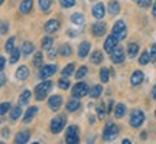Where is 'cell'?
<instances>
[{
    "instance_id": "obj_1",
    "label": "cell",
    "mask_w": 156,
    "mask_h": 144,
    "mask_svg": "<svg viewBox=\"0 0 156 144\" xmlns=\"http://www.w3.org/2000/svg\"><path fill=\"white\" fill-rule=\"evenodd\" d=\"M52 85H54V84L51 82V81H42V82L39 84L38 87L35 88L36 100H38V101L45 100V98H46V95L51 92V89H52Z\"/></svg>"
},
{
    "instance_id": "obj_2",
    "label": "cell",
    "mask_w": 156,
    "mask_h": 144,
    "mask_svg": "<svg viewBox=\"0 0 156 144\" xmlns=\"http://www.w3.org/2000/svg\"><path fill=\"white\" fill-rule=\"evenodd\" d=\"M67 124V117L65 115H58V117H54L52 121H51V131L54 134H58L61 133V130H64Z\"/></svg>"
},
{
    "instance_id": "obj_3",
    "label": "cell",
    "mask_w": 156,
    "mask_h": 144,
    "mask_svg": "<svg viewBox=\"0 0 156 144\" xmlns=\"http://www.w3.org/2000/svg\"><path fill=\"white\" fill-rule=\"evenodd\" d=\"M117 134H119V127L113 122H108L104 128V131H103V139L106 141H112L117 137Z\"/></svg>"
},
{
    "instance_id": "obj_4",
    "label": "cell",
    "mask_w": 156,
    "mask_h": 144,
    "mask_svg": "<svg viewBox=\"0 0 156 144\" xmlns=\"http://www.w3.org/2000/svg\"><path fill=\"white\" fill-rule=\"evenodd\" d=\"M145 121V114H143V111L140 110H134L132 112V115H130V125L134 128H139L142 124Z\"/></svg>"
},
{
    "instance_id": "obj_5",
    "label": "cell",
    "mask_w": 156,
    "mask_h": 144,
    "mask_svg": "<svg viewBox=\"0 0 156 144\" xmlns=\"http://www.w3.org/2000/svg\"><path fill=\"white\" fill-rule=\"evenodd\" d=\"M88 92H90L88 84H85V82L75 84V87L73 88V97H75V98H83V97H85Z\"/></svg>"
},
{
    "instance_id": "obj_6",
    "label": "cell",
    "mask_w": 156,
    "mask_h": 144,
    "mask_svg": "<svg viewBox=\"0 0 156 144\" xmlns=\"http://www.w3.org/2000/svg\"><path fill=\"white\" fill-rule=\"evenodd\" d=\"M65 140H67L68 144H77V143H80V137H78V127H75V125L68 127L67 134H65Z\"/></svg>"
},
{
    "instance_id": "obj_7",
    "label": "cell",
    "mask_w": 156,
    "mask_h": 144,
    "mask_svg": "<svg viewBox=\"0 0 156 144\" xmlns=\"http://www.w3.org/2000/svg\"><path fill=\"white\" fill-rule=\"evenodd\" d=\"M110 58H112V61L114 62V63H122V62H124L126 55H124V50H123V48L116 46V48L110 52Z\"/></svg>"
},
{
    "instance_id": "obj_8",
    "label": "cell",
    "mask_w": 156,
    "mask_h": 144,
    "mask_svg": "<svg viewBox=\"0 0 156 144\" xmlns=\"http://www.w3.org/2000/svg\"><path fill=\"white\" fill-rule=\"evenodd\" d=\"M113 35H116L119 40L120 39H124L126 36V23L123 22V20H119V22L114 23V26H113Z\"/></svg>"
},
{
    "instance_id": "obj_9",
    "label": "cell",
    "mask_w": 156,
    "mask_h": 144,
    "mask_svg": "<svg viewBox=\"0 0 156 144\" xmlns=\"http://www.w3.org/2000/svg\"><path fill=\"white\" fill-rule=\"evenodd\" d=\"M55 72H56V65H45V67H42L41 71H39V78L46 79V78L52 77Z\"/></svg>"
},
{
    "instance_id": "obj_10",
    "label": "cell",
    "mask_w": 156,
    "mask_h": 144,
    "mask_svg": "<svg viewBox=\"0 0 156 144\" xmlns=\"http://www.w3.org/2000/svg\"><path fill=\"white\" fill-rule=\"evenodd\" d=\"M62 97L61 95H52L48 101V107H49L52 111H58L62 107Z\"/></svg>"
},
{
    "instance_id": "obj_11",
    "label": "cell",
    "mask_w": 156,
    "mask_h": 144,
    "mask_svg": "<svg viewBox=\"0 0 156 144\" xmlns=\"http://www.w3.org/2000/svg\"><path fill=\"white\" fill-rule=\"evenodd\" d=\"M117 42H119V38H117L116 35L112 33L108 38L106 39V42H104V50L110 53V52H112V50L117 46Z\"/></svg>"
},
{
    "instance_id": "obj_12",
    "label": "cell",
    "mask_w": 156,
    "mask_h": 144,
    "mask_svg": "<svg viewBox=\"0 0 156 144\" xmlns=\"http://www.w3.org/2000/svg\"><path fill=\"white\" fill-rule=\"evenodd\" d=\"M143 79H145L143 72L137 69V71H134L133 74H132V77H130V84H132L133 87H137V85H140V84L143 82Z\"/></svg>"
},
{
    "instance_id": "obj_13",
    "label": "cell",
    "mask_w": 156,
    "mask_h": 144,
    "mask_svg": "<svg viewBox=\"0 0 156 144\" xmlns=\"http://www.w3.org/2000/svg\"><path fill=\"white\" fill-rule=\"evenodd\" d=\"M104 15H106V7H104V5H103V3H97V5L93 7V16H94L95 19H103Z\"/></svg>"
},
{
    "instance_id": "obj_14",
    "label": "cell",
    "mask_w": 156,
    "mask_h": 144,
    "mask_svg": "<svg viewBox=\"0 0 156 144\" xmlns=\"http://www.w3.org/2000/svg\"><path fill=\"white\" fill-rule=\"evenodd\" d=\"M90 49H91V45H90V42H87V40L81 42V43H80V46H78V56H80V58H85V56L88 55Z\"/></svg>"
},
{
    "instance_id": "obj_15",
    "label": "cell",
    "mask_w": 156,
    "mask_h": 144,
    "mask_svg": "<svg viewBox=\"0 0 156 144\" xmlns=\"http://www.w3.org/2000/svg\"><path fill=\"white\" fill-rule=\"evenodd\" d=\"M29 139H30V131H29V130H23L20 133H17L15 141H16L17 144H25L29 141Z\"/></svg>"
},
{
    "instance_id": "obj_16",
    "label": "cell",
    "mask_w": 156,
    "mask_h": 144,
    "mask_svg": "<svg viewBox=\"0 0 156 144\" xmlns=\"http://www.w3.org/2000/svg\"><path fill=\"white\" fill-rule=\"evenodd\" d=\"M91 32H93L94 36L100 38V36H103V35L106 33V25L104 23H94L93 28H91Z\"/></svg>"
},
{
    "instance_id": "obj_17",
    "label": "cell",
    "mask_w": 156,
    "mask_h": 144,
    "mask_svg": "<svg viewBox=\"0 0 156 144\" xmlns=\"http://www.w3.org/2000/svg\"><path fill=\"white\" fill-rule=\"evenodd\" d=\"M58 29H59V22L56 19H51L49 22H46V25H45V32L46 33H54Z\"/></svg>"
},
{
    "instance_id": "obj_18",
    "label": "cell",
    "mask_w": 156,
    "mask_h": 144,
    "mask_svg": "<svg viewBox=\"0 0 156 144\" xmlns=\"http://www.w3.org/2000/svg\"><path fill=\"white\" fill-rule=\"evenodd\" d=\"M29 77V68L25 67V65H22V67L17 68L16 71V78L19 79V81H25L26 78Z\"/></svg>"
},
{
    "instance_id": "obj_19",
    "label": "cell",
    "mask_w": 156,
    "mask_h": 144,
    "mask_svg": "<svg viewBox=\"0 0 156 144\" xmlns=\"http://www.w3.org/2000/svg\"><path fill=\"white\" fill-rule=\"evenodd\" d=\"M32 6H34V0H23L22 3H20L19 10H20V13L26 15V13H29V12L32 10Z\"/></svg>"
},
{
    "instance_id": "obj_20",
    "label": "cell",
    "mask_w": 156,
    "mask_h": 144,
    "mask_svg": "<svg viewBox=\"0 0 156 144\" xmlns=\"http://www.w3.org/2000/svg\"><path fill=\"white\" fill-rule=\"evenodd\" d=\"M108 13H110L112 16H117V15L120 13V5H119L117 0L110 2V5H108Z\"/></svg>"
},
{
    "instance_id": "obj_21",
    "label": "cell",
    "mask_w": 156,
    "mask_h": 144,
    "mask_svg": "<svg viewBox=\"0 0 156 144\" xmlns=\"http://www.w3.org/2000/svg\"><path fill=\"white\" fill-rule=\"evenodd\" d=\"M36 112H38V107H35V105L29 107V110L26 111V114H25V117H23V122H29L35 117Z\"/></svg>"
},
{
    "instance_id": "obj_22",
    "label": "cell",
    "mask_w": 156,
    "mask_h": 144,
    "mask_svg": "<svg viewBox=\"0 0 156 144\" xmlns=\"http://www.w3.org/2000/svg\"><path fill=\"white\" fill-rule=\"evenodd\" d=\"M127 53H129V58H132V59H133L134 56L139 53V45L134 43V42L129 43V46H127Z\"/></svg>"
},
{
    "instance_id": "obj_23",
    "label": "cell",
    "mask_w": 156,
    "mask_h": 144,
    "mask_svg": "<svg viewBox=\"0 0 156 144\" xmlns=\"http://www.w3.org/2000/svg\"><path fill=\"white\" fill-rule=\"evenodd\" d=\"M71 22H73L74 25H77V26H81V25H84V22H85V17H84L83 13H74L73 16H71Z\"/></svg>"
},
{
    "instance_id": "obj_24",
    "label": "cell",
    "mask_w": 156,
    "mask_h": 144,
    "mask_svg": "<svg viewBox=\"0 0 156 144\" xmlns=\"http://www.w3.org/2000/svg\"><path fill=\"white\" fill-rule=\"evenodd\" d=\"M78 108H80V101H78V98H75V97L67 102V110L69 111V112H74V111H77Z\"/></svg>"
},
{
    "instance_id": "obj_25",
    "label": "cell",
    "mask_w": 156,
    "mask_h": 144,
    "mask_svg": "<svg viewBox=\"0 0 156 144\" xmlns=\"http://www.w3.org/2000/svg\"><path fill=\"white\" fill-rule=\"evenodd\" d=\"M58 53L61 56H69L71 53H73V49H71V46L68 43H64L61 45V48H59V50H58Z\"/></svg>"
},
{
    "instance_id": "obj_26",
    "label": "cell",
    "mask_w": 156,
    "mask_h": 144,
    "mask_svg": "<svg viewBox=\"0 0 156 144\" xmlns=\"http://www.w3.org/2000/svg\"><path fill=\"white\" fill-rule=\"evenodd\" d=\"M30 95H32V92H30L29 89L23 91L22 95H20V98H19V104H20V105H25V104H28L29 100H30Z\"/></svg>"
},
{
    "instance_id": "obj_27",
    "label": "cell",
    "mask_w": 156,
    "mask_h": 144,
    "mask_svg": "<svg viewBox=\"0 0 156 144\" xmlns=\"http://www.w3.org/2000/svg\"><path fill=\"white\" fill-rule=\"evenodd\" d=\"M101 92H103V87L101 85H95V87H93L90 89V97L91 98H98L101 95Z\"/></svg>"
},
{
    "instance_id": "obj_28",
    "label": "cell",
    "mask_w": 156,
    "mask_h": 144,
    "mask_svg": "<svg viewBox=\"0 0 156 144\" xmlns=\"http://www.w3.org/2000/svg\"><path fill=\"white\" fill-rule=\"evenodd\" d=\"M35 50V45L34 43H30V42H25L23 43V46H22V52L25 53V55H30L32 52Z\"/></svg>"
},
{
    "instance_id": "obj_29",
    "label": "cell",
    "mask_w": 156,
    "mask_h": 144,
    "mask_svg": "<svg viewBox=\"0 0 156 144\" xmlns=\"http://www.w3.org/2000/svg\"><path fill=\"white\" fill-rule=\"evenodd\" d=\"M20 52H22V50L19 49V48H15V49L12 50L10 52V59H9L10 63H16V62L19 61V58H20Z\"/></svg>"
},
{
    "instance_id": "obj_30",
    "label": "cell",
    "mask_w": 156,
    "mask_h": 144,
    "mask_svg": "<svg viewBox=\"0 0 156 144\" xmlns=\"http://www.w3.org/2000/svg\"><path fill=\"white\" fill-rule=\"evenodd\" d=\"M116 118H123L126 114V105L124 104H117L116 105Z\"/></svg>"
},
{
    "instance_id": "obj_31",
    "label": "cell",
    "mask_w": 156,
    "mask_h": 144,
    "mask_svg": "<svg viewBox=\"0 0 156 144\" xmlns=\"http://www.w3.org/2000/svg\"><path fill=\"white\" fill-rule=\"evenodd\" d=\"M22 115V107H20V104L17 107H15L13 110H12V114H10V118L13 120V121H16L19 117Z\"/></svg>"
},
{
    "instance_id": "obj_32",
    "label": "cell",
    "mask_w": 156,
    "mask_h": 144,
    "mask_svg": "<svg viewBox=\"0 0 156 144\" xmlns=\"http://www.w3.org/2000/svg\"><path fill=\"white\" fill-rule=\"evenodd\" d=\"M100 79H101V82L103 84L108 82V79H110V71H108L107 68H103V69L100 71Z\"/></svg>"
},
{
    "instance_id": "obj_33",
    "label": "cell",
    "mask_w": 156,
    "mask_h": 144,
    "mask_svg": "<svg viewBox=\"0 0 156 144\" xmlns=\"http://www.w3.org/2000/svg\"><path fill=\"white\" fill-rule=\"evenodd\" d=\"M91 61H93V63H101V62H103V53H101L100 50L93 52V55H91Z\"/></svg>"
},
{
    "instance_id": "obj_34",
    "label": "cell",
    "mask_w": 156,
    "mask_h": 144,
    "mask_svg": "<svg viewBox=\"0 0 156 144\" xmlns=\"http://www.w3.org/2000/svg\"><path fill=\"white\" fill-rule=\"evenodd\" d=\"M52 45H54V38L46 36V38H44V40H42V49H51Z\"/></svg>"
},
{
    "instance_id": "obj_35",
    "label": "cell",
    "mask_w": 156,
    "mask_h": 144,
    "mask_svg": "<svg viewBox=\"0 0 156 144\" xmlns=\"http://www.w3.org/2000/svg\"><path fill=\"white\" fill-rule=\"evenodd\" d=\"M149 62H151V55H149V53L145 50V52L140 55V58H139V63H140V65H147Z\"/></svg>"
},
{
    "instance_id": "obj_36",
    "label": "cell",
    "mask_w": 156,
    "mask_h": 144,
    "mask_svg": "<svg viewBox=\"0 0 156 144\" xmlns=\"http://www.w3.org/2000/svg\"><path fill=\"white\" fill-rule=\"evenodd\" d=\"M42 61H44V55L42 52H36L34 56V65L35 67H41L42 65Z\"/></svg>"
},
{
    "instance_id": "obj_37",
    "label": "cell",
    "mask_w": 156,
    "mask_h": 144,
    "mask_svg": "<svg viewBox=\"0 0 156 144\" xmlns=\"http://www.w3.org/2000/svg\"><path fill=\"white\" fill-rule=\"evenodd\" d=\"M51 5H52V0H39V7H41L44 12L49 10Z\"/></svg>"
},
{
    "instance_id": "obj_38",
    "label": "cell",
    "mask_w": 156,
    "mask_h": 144,
    "mask_svg": "<svg viewBox=\"0 0 156 144\" xmlns=\"http://www.w3.org/2000/svg\"><path fill=\"white\" fill-rule=\"evenodd\" d=\"M97 115H98L100 120H103L104 115H106V108H104V104H103V102H100V104L97 105Z\"/></svg>"
},
{
    "instance_id": "obj_39",
    "label": "cell",
    "mask_w": 156,
    "mask_h": 144,
    "mask_svg": "<svg viewBox=\"0 0 156 144\" xmlns=\"http://www.w3.org/2000/svg\"><path fill=\"white\" fill-rule=\"evenodd\" d=\"M74 68H75V65H74V63H69V65H67V67L62 69V75H64V77H69V75H71V74L74 72Z\"/></svg>"
},
{
    "instance_id": "obj_40",
    "label": "cell",
    "mask_w": 156,
    "mask_h": 144,
    "mask_svg": "<svg viewBox=\"0 0 156 144\" xmlns=\"http://www.w3.org/2000/svg\"><path fill=\"white\" fill-rule=\"evenodd\" d=\"M15 40H16V38L13 36V38H10L7 42H6L5 48H6V50H7V52H12V50L15 49Z\"/></svg>"
},
{
    "instance_id": "obj_41",
    "label": "cell",
    "mask_w": 156,
    "mask_h": 144,
    "mask_svg": "<svg viewBox=\"0 0 156 144\" xmlns=\"http://www.w3.org/2000/svg\"><path fill=\"white\" fill-rule=\"evenodd\" d=\"M87 71H88V69H87V67H81L77 72H75V78H77V79H81V78H84L85 75H87Z\"/></svg>"
},
{
    "instance_id": "obj_42",
    "label": "cell",
    "mask_w": 156,
    "mask_h": 144,
    "mask_svg": "<svg viewBox=\"0 0 156 144\" xmlns=\"http://www.w3.org/2000/svg\"><path fill=\"white\" fill-rule=\"evenodd\" d=\"M58 87L61 89H68L69 88V81H68L67 78H62V79L58 81Z\"/></svg>"
},
{
    "instance_id": "obj_43",
    "label": "cell",
    "mask_w": 156,
    "mask_h": 144,
    "mask_svg": "<svg viewBox=\"0 0 156 144\" xmlns=\"http://www.w3.org/2000/svg\"><path fill=\"white\" fill-rule=\"evenodd\" d=\"M59 2H61V6L62 7H65V9L73 7V6L75 5V0H59Z\"/></svg>"
},
{
    "instance_id": "obj_44",
    "label": "cell",
    "mask_w": 156,
    "mask_h": 144,
    "mask_svg": "<svg viewBox=\"0 0 156 144\" xmlns=\"http://www.w3.org/2000/svg\"><path fill=\"white\" fill-rule=\"evenodd\" d=\"M10 102H3V104H2V108H0V114H2V115H5L6 112H7V111L10 110Z\"/></svg>"
},
{
    "instance_id": "obj_45",
    "label": "cell",
    "mask_w": 156,
    "mask_h": 144,
    "mask_svg": "<svg viewBox=\"0 0 156 144\" xmlns=\"http://www.w3.org/2000/svg\"><path fill=\"white\" fill-rule=\"evenodd\" d=\"M151 5H152V0H140L139 2V6L142 9H147Z\"/></svg>"
},
{
    "instance_id": "obj_46",
    "label": "cell",
    "mask_w": 156,
    "mask_h": 144,
    "mask_svg": "<svg viewBox=\"0 0 156 144\" xmlns=\"http://www.w3.org/2000/svg\"><path fill=\"white\" fill-rule=\"evenodd\" d=\"M156 61V45H152V49H151V62Z\"/></svg>"
},
{
    "instance_id": "obj_47",
    "label": "cell",
    "mask_w": 156,
    "mask_h": 144,
    "mask_svg": "<svg viewBox=\"0 0 156 144\" xmlns=\"http://www.w3.org/2000/svg\"><path fill=\"white\" fill-rule=\"evenodd\" d=\"M7 30H9V25H7L6 22H3L2 23V35H5Z\"/></svg>"
},
{
    "instance_id": "obj_48",
    "label": "cell",
    "mask_w": 156,
    "mask_h": 144,
    "mask_svg": "<svg viewBox=\"0 0 156 144\" xmlns=\"http://www.w3.org/2000/svg\"><path fill=\"white\" fill-rule=\"evenodd\" d=\"M5 67H6V58L2 56V58H0V68H2V71L5 69Z\"/></svg>"
},
{
    "instance_id": "obj_49",
    "label": "cell",
    "mask_w": 156,
    "mask_h": 144,
    "mask_svg": "<svg viewBox=\"0 0 156 144\" xmlns=\"http://www.w3.org/2000/svg\"><path fill=\"white\" fill-rule=\"evenodd\" d=\"M6 84V75H5V72L2 71V87Z\"/></svg>"
},
{
    "instance_id": "obj_50",
    "label": "cell",
    "mask_w": 156,
    "mask_h": 144,
    "mask_svg": "<svg viewBox=\"0 0 156 144\" xmlns=\"http://www.w3.org/2000/svg\"><path fill=\"white\" fill-rule=\"evenodd\" d=\"M55 55H56V50H55V49L52 50V48H51V50H49V58H51V59H52V58H54V56H55Z\"/></svg>"
},
{
    "instance_id": "obj_51",
    "label": "cell",
    "mask_w": 156,
    "mask_h": 144,
    "mask_svg": "<svg viewBox=\"0 0 156 144\" xmlns=\"http://www.w3.org/2000/svg\"><path fill=\"white\" fill-rule=\"evenodd\" d=\"M6 137H9V130H7V128H3V139H6Z\"/></svg>"
},
{
    "instance_id": "obj_52",
    "label": "cell",
    "mask_w": 156,
    "mask_h": 144,
    "mask_svg": "<svg viewBox=\"0 0 156 144\" xmlns=\"http://www.w3.org/2000/svg\"><path fill=\"white\" fill-rule=\"evenodd\" d=\"M113 105H114V102H113V101H110V102H108V108H107V111H108V112H112Z\"/></svg>"
},
{
    "instance_id": "obj_53",
    "label": "cell",
    "mask_w": 156,
    "mask_h": 144,
    "mask_svg": "<svg viewBox=\"0 0 156 144\" xmlns=\"http://www.w3.org/2000/svg\"><path fill=\"white\" fill-rule=\"evenodd\" d=\"M152 98H153V100H156V85L153 87V89H152Z\"/></svg>"
},
{
    "instance_id": "obj_54",
    "label": "cell",
    "mask_w": 156,
    "mask_h": 144,
    "mask_svg": "<svg viewBox=\"0 0 156 144\" xmlns=\"http://www.w3.org/2000/svg\"><path fill=\"white\" fill-rule=\"evenodd\" d=\"M122 143H123V144H130V143H132V141H130V140H129V139H124V140H123V141H122Z\"/></svg>"
},
{
    "instance_id": "obj_55",
    "label": "cell",
    "mask_w": 156,
    "mask_h": 144,
    "mask_svg": "<svg viewBox=\"0 0 156 144\" xmlns=\"http://www.w3.org/2000/svg\"><path fill=\"white\" fill-rule=\"evenodd\" d=\"M153 16H156V2H155V5H153Z\"/></svg>"
},
{
    "instance_id": "obj_56",
    "label": "cell",
    "mask_w": 156,
    "mask_h": 144,
    "mask_svg": "<svg viewBox=\"0 0 156 144\" xmlns=\"http://www.w3.org/2000/svg\"><path fill=\"white\" fill-rule=\"evenodd\" d=\"M133 2H136V3H139V2H140V0H133Z\"/></svg>"
},
{
    "instance_id": "obj_57",
    "label": "cell",
    "mask_w": 156,
    "mask_h": 144,
    "mask_svg": "<svg viewBox=\"0 0 156 144\" xmlns=\"http://www.w3.org/2000/svg\"><path fill=\"white\" fill-rule=\"evenodd\" d=\"M3 2H5V0H0V3H3Z\"/></svg>"
},
{
    "instance_id": "obj_58",
    "label": "cell",
    "mask_w": 156,
    "mask_h": 144,
    "mask_svg": "<svg viewBox=\"0 0 156 144\" xmlns=\"http://www.w3.org/2000/svg\"><path fill=\"white\" fill-rule=\"evenodd\" d=\"M155 115H156V112H155Z\"/></svg>"
}]
</instances>
